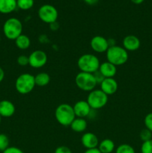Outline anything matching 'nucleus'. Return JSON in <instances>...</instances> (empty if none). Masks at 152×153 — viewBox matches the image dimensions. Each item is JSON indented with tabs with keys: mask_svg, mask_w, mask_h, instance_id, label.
<instances>
[{
	"mask_svg": "<svg viewBox=\"0 0 152 153\" xmlns=\"http://www.w3.org/2000/svg\"><path fill=\"white\" fill-rule=\"evenodd\" d=\"M55 116L58 123L63 126H70L76 117L73 107L67 103H63L56 108Z\"/></svg>",
	"mask_w": 152,
	"mask_h": 153,
	"instance_id": "obj_1",
	"label": "nucleus"
},
{
	"mask_svg": "<svg viewBox=\"0 0 152 153\" xmlns=\"http://www.w3.org/2000/svg\"><path fill=\"white\" fill-rule=\"evenodd\" d=\"M77 67L80 72L93 74L98 71L100 67V61L96 55L86 53L82 55L77 59Z\"/></svg>",
	"mask_w": 152,
	"mask_h": 153,
	"instance_id": "obj_2",
	"label": "nucleus"
},
{
	"mask_svg": "<svg viewBox=\"0 0 152 153\" xmlns=\"http://www.w3.org/2000/svg\"><path fill=\"white\" fill-rule=\"evenodd\" d=\"M107 61L115 66H121L125 64L128 60V51L124 49L123 46H110L106 52Z\"/></svg>",
	"mask_w": 152,
	"mask_h": 153,
	"instance_id": "obj_3",
	"label": "nucleus"
},
{
	"mask_svg": "<svg viewBox=\"0 0 152 153\" xmlns=\"http://www.w3.org/2000/svg\"><path fill=\"white\" fill-rule=\"evenodd\" d=\"M22 23L19 19L11 17L7 19L3 25V33L9 40H15L22 34Z\"/></svg>",
	"mask_w": 152,
	"mask_h": 153,
	"instance_id": "obj_4",
	"label": "nucleus"
},
{
	"mask_svg": "<svg viewBox=\"0 0 152 153\" xmlns=\"http://www.w3.org/2000/svg\"><path fill=\"white\" fill-rule=\"evenodd\" d=\"M36 86L34 76L30 73L19 75L15 82V88L19 94L25 95L31 93Z\"/></svg>",
	"mask_w": 152,
	"mask_h": 153,
	"instance_id": "obj_5",
	"label": "nucleus"
},
{
	"mask_svg": "<svg viewBox=\"0 0 152 153\" xmlns=\"http://www.w3.org/2000/svg\"><path fill=\"white\" fill-rule=\"evenodd\" d=\"M75 85L77 88L83 91L90 92L95 89L97 85L96 80L92 73L80 72L75 76Z\"/></svg>",
	"mask_w": 152,
	"mask_h": 153,
	"instance_id": "obj_6",
	"label": "nucleus"
},
{
	"mask_svg": "<svg viewBox=\"0 0 152 153\" xmlns=\"http://www.w3.org/2000/svg\"><path fill=\"white\" fill-rule=\"evenodd\" d=\"M86 101L91 109L98 110L107 105L108 102V96L104 94L101 89H94L89 93Z\"/></svg>",
	"mask_w": 152,
	"mask_h": 153,
	"instance_id": "obj_7",
	"label": "nucleus"
},
{
	"mask_svg": "<svg viewBox=\"0 0 152 153\" xmlns=\"http://www.w3.org/2000/svg\"><path fill=\"white\" fill-rule=\"evenodd\" d=\"M38 16L45 23L52 24L58 19V11L52 4H43L39 8Z\"/></svg>",
	"mask_w": 152,
	"mask_h": 153,
	"instance_id": "obj_8",
	"label": "nucleus"
},
{
	"mask_svg": "<svg viewBox=\"0 0 152 153\" xmlns=\"http://www.w3.org/2000/svg\"><path fill=\"white\" fill-rule=\"evenodd\" d=\"M29 65L35 69L42 68L48 61L47 54L43 50H35L31 52L28 56Z\"/></svg>",
	"mask_w": 152,
	"mask_h": 153,
	"instance_id": "obj_9",
	"label": "nucleus"
},
{
	"mask_svg": "<svg viewBox=\"0 0 152 153\" xmlns=\"http://www.w3.org/2000/svg\"><path fill=\"white\" fill-rule=\"evenodd\" d=\"M90 46L91 49L97 53L106 52L110 47L107 39L101 35H96L91 39Z\"/></svg>",
	"mask_w": 152,
	"mask_h": 153,
	"instance_id": "obj_10",
	"label": "nucleus"
},
{
	"mask_svg": "<svg viewBox=\"0 0 152 153\" xmlns=\"http://www.w3.org/2000/svg\"><path fill=\"white\" fill-rule=\"evenodd\" d=\"M72 107L76 117H86L90 114L92 110L86 100H79Z\"/></svg>",
	"mask_w": 152,
	"mask_h": 153,
	"instance_id": "obj_11",
	"label": "nucleus"
},
{
	"mask_svg": "<svg viewBox=\"0 0 152 153\" xmlns=\"http://www.w3.org/2000/svg\"><path fill=\"white\" fill-rule=\"evenodd\" d=\"M101 90L107 94V96H110L114 94L117 91L119 85L116 79L113 78H105L102 82L100 84Z\"/></svg>",
	"mask_w": 152,
	"mask_h": 153,
	"instance_id": "obj_12",
	"label": "nucleus"
},
{
	"mask_svg": "<svg viewBox=\"0 0 152 153\" xmlns=\"http://www.w3.org/2000/svg\"><path fill=\"white\" fill-rule=\"evenodd\" d=\"M140 44L141 43H140L139 39L137 36L133 35V34L127 35L126 37H124L122 40L123 48L130 52H134L139 49V48L140 47Z\"/></svg>",
	"mask_w": 152,
	"mask_h": 153,
	"instance_id": "obj_13",
	"label": "nucleus"
},
{
	"mask_svg": "<svg viewBox=\"0 0 152 153\" xmlns=\"http://www.w3.org/2000/svg\"><path fill=\"white\" fill-rule=\"evenodd\" d=\"M82 145L86 148V149H94V148H98V138L94 133L92 132H86L82 135L80 139Z\"/></svg>",
	"mask_w": 152,
	"mask_h": 153,
	"instance_id": "obj_14",
	"label": "nucleus"
},
{
	"mask_svg": "<svg viewBox=\"0 0 152 153\" xmlns=\"http://www.w3.org/2000/svg\"><path fill=\"white\" fill-rule=\"evenodd\" d=\"M16 108L13 103L9 100L0 101V115L1 117H10L14 114Z\"/></svg>",
	"mask_w": 152,
	"mask_h": 153,
	"instance_id": "obj_15",
	"label": "nucleus"
},
{
	"mask_svg": "<svg viewBox=\"0 0 152 153\" xmlns=\"http://www.w3.org/2000/svg\"><path fill=\"white\" fill-rule=\"evenodd\" d=\"M98 70L104 76V78H113L117 73L116 66L111 64L109 61L101 63L100 64Z\"/></svg>",
	"mask_w": 152,
	"mask_h": 153,
	"instance_id": "obj_16",
	"label": "nucleus"
},
{
	"mask_svg": "<svg viewBox=\"0 0 152 153\" xmlns=\"http://www.w3.org/2000/svg\"><path fill=\"white\" fill-rule=\"evenodd\" d=\"M16 7V0H0V13L3 14L12 13Z\"/></svg>",
	"mask_w": 152,
	"mask_h": 153,
	"instance_id": "obj_17",
	"label": "nucleus"
},
{
	"mask_svg": "<svg viewBox=\"0 0 152 153\" xmlns=\"http://www.w3.org/2000/svg\"><path fill=\"white\" fill-rule=\"evenodd\" d=\"M72 130L75 132L81 133L83 132L87 128V122L84 118L75 117L70 125Z\"/></svg>",
	"mask_w": 152,
	"mask_h": 153,
	"instance_id": "obj_18",
	"label": "nucleus"
},
{
	"mask_svg": "<svg viewBox=\"0 0 152 153\" xmlns=\"http://www.w3.org/2000/svg\"><path fill=\"white\" fill-rule=\"evenodd\" d=\"M98 149L101 153H112L115 150V143L110 139H104L98 143Z\"/></svg>",
	"mask_w": 152,
	"mask_h": 153,
	"instance_id": "obj_19",
	"label": "nucleus"
},
{
	"mask_svg": "<svg viewBox=\"0 0 152 153\" xmlns=\"http://www.w3.org/2000/svg\"><path fill=\"white\" fill-rule=\"evenodd\" d=\"M15 44L18 49L21 50H25L31 46V40L28 36L22 34L15 40Z\"/></svg>",
	"mask_w": 152,
	"mask_h": 153,
	"instance_id": "obj_20",
	"label": "nucleus"
},
{
	"mask_svg": "<svg viewBox=\"0 0 152 153\" xmlns=\"http://www.w3.org/2000/svg\"><path fill=\"white\" fill-rule=\"evenodd\" d=\"M34 80H35V84L37 86L45 87L49 85L51 78L48 73H40L34 76Z\"/></svg>",
	"mask_w": 152,
	"mask_h": 153,
	"instance_id": "obj_21",
	"label": "nucleus"
},
{
	"mask_svg": "<svg viewBox=\"0 0 152 153\" xmlns=\"http://www.w3.org/2000/svg\"><path fill=\"white\" fill-rule=\"evenodd\" d=\"M17 7L21 10H27L31 9L34 4V0H16Z\"/></svg>",
	"mask_w": 152,
	"mask_h": 153,
	"instance_id": "obj_22",
	"label": "nucleus"
},
{
	"mask_svg": "<svg viewBox=\"0 0 152 153\" xmlns=\"http://www.w3.org/2000/svg\"><path fill=\"white\" fill-rule=\"evenodd\" d=\"M116 153H136V152L132 146L127 143H123L116 148Z\"/></svg>",
	"mask_w": 152,
	"mask_h": 153,
	"instance_id": "obj_23",
	"label": "nucleus"
},
{
	"mask_svg": "<svg viewBox=\"0 0 152 153\" xmlns=\"http://www.w3.org/2000/svg\"><path fill=\"white\" fill-rule=\"evenodd\" d=\"M9 143L8 137L5 134H0V152H4L9 147Z\"/></svg>",
	"mask_w": 152,
	"mask_h": 153,
	"instance_id": "obj_24",
	"label": "nucleus"
},
{
	"mask_svg": "<svg viewBox=\"0 0 152 153\" xmlns=\"http://www.w3.org/2000/svg\"><path fill=\"white\" fill-rule=\"evenodd\" d=\"M139 137L143 142L148 141L152 139V132L148 128H144L139 133Z\"/></svg>",
	"mask_w": 152,
	"mask_h": 153,
	"instance_id": "obj_25",
	"label": "nucleus"
},
{
	"mask_svg": "<svg viewBox=\"0 0 152 153\" xmlns=\"http://www.w3.org/2000/svg\"><path fill=\"white\" fill-rule=\"evenodd\" d=\"M142 153H152V139L148 141L143 142L141 146Z\"/></svg>",
	"mask_w": 152,
	"mask_h": 153,
	"instance_id": "obj_26",
	"label": "nucleus"
},
{
	"mask_svg": "<svg viewBox=\"0 0 152 153\" xmlns=\"http://www.w3.org/2000/svg\"><path fill=\"white\" fill-rule=\"evenodd\" d=\"M17 64L21 67H25L27 65H29V58L28 56L25 55H19L17 58Z\"/></svg>",
	"mask_w": 152,
	"mask_h": 153,
	"instance_id": "obj_27",
	"label": "nucleus"
},
{
	"mask_svg": "<svg viewBox=\"0 0 152 153\" xmlns=\"http://www.w3.org/2000/svg\"><path fill=\"white\" fill-rule=\"evenodd\" d=\"M144 123L145 126V128L150 130L152 132V112L146 115L144 119Z\"/></svg>",
	"mask_w": 152,
	"mask_h": 153,
	"instance_id": "obj_28",
	"label": "nucleus"
},
{
	"mask_svg": "<svg viewBox=\"0 0 152 153\" xmlns=\"http://www.w3.org/2000/svg\"><path fill=\"white\" fill-rule=\"evenodd\" d=\"M55 153H72V150L66 146H60L57 147L55 150Z\"/></svg>",
	"mask_w": 152,
	"mask_h": 153,
	"instance_id": "obj_29",
	"label": "nucleus"
},
{
	"mask_svg": "<svg viewBox=\"0 0 152 153\" xmlns=\"http://www.w3.org/2000/svg\"><path fill=\"white\" fill-rule=\"evenodd\" d=\"M2 153H24L23 151L16 146H9L7 149L2 152Z\"/></svg>",
	"mask_w": 152,
	"mask_h": 153,
	"instance_id": "obj_30",
	"label": "nucleus"
},
{
	"mask_svg": "<svg viewBox=\"0 0 152 153\" xmlns=\"http://www.w3.org/2000/svg\"><path fill=\"white\" fill-rule=\"evenodd\" d=\"M93 76H94V77H95V80H96L97 85H98V84L100 85V84H101V82L104 81V79H105V78L104 77V76H103V75L100 73L99 70H98V71H96L95 73H94Z\"/></svg>",
	"mask_w": 152,
	"mask_h": 153,
	"instance_id": "obj_31",
	"label": "nucleus"
},
{
	"mask_svg": "<svg viewBox=\"0 0 152 153\" xmlns=\"http://www.w3.org/2000/svg\"><path fill=\"white\" fill-rule=\"evenodd\" d=\"M83 153H101L100 152L98 148H94V149H86Z\"/></svg>",
	"mask_w": 152,
	"mask_h": 153,
	"instance_id": "obj_32",
	"label": "nucleus"
},
{
	"mask_svg": "<svg viewBox=\"0 0 152 153\" xmlns=\"http://www.w3.org/2000/svg\"><path fill=\"white\" fill-rule=\"evenodd\" d=\"M83 1L89 5H94V4H97L99 0H83Z\"/></svg>",
	"mask_w": 152,
	"mask_h": 153,
	"instance_id": "obj_33",
	"label": "nucleus"
},
{
	"mask_svg": "<svg viewBox=\"0 0 152 153\" xmlns=\"http://www.w3.org/2000/svg\"><path fill=\"white\" fill-rule=\"evenodd\" d=\"M4 71L1 67H0V83L4 80Z\"/></svg>",
	"mask_w": 152,
	"mask_h": 153,
	"instance_id": "obj_34",
	"label": "nucleus"
},
{
	"mask_svg": "<svg viewBox=\"0 0 152 153\" xmlns=\"http://www.w3.org/2000/svg\"><path fill=\"white\" fill-rule=\"evenodd\" d=\"M131 1L136 4H140L144 1V0H131Z\"/></svg>",
	"mask_w": 152,
	"mask_h": 153,
	"instance_id": "obj_35",
	"label": "nucleus"
},
{
	"mask_svg": "<svg viewBox=\"0 0 152 153\" xmlns=\"http://www.w3.org/2000/svg\"><path fill=\"white\" fill-rule=\"evenodd\" d=\"M1 116L0 115V123H1Z\"/></svg>",
	"mask_w": 152,
	"mask_h": 153,
	"instance_id": "obj_36",
	"label": "nucleus"
},
{
	"mask_svg": "<svg viewBox=\"0 0 152 153\" xmlns=\"http://www.w3.org/2000/svg\"><path fill=\"white\" fill-rule=\"evenodd\" d=\"M0 42H1V37H0Z\"/></svg>",
	"mask_w": 152,
	"mask_h": 153,
	"instance_id": "obj_37",
	"label": "nucleus"
}]
</instances>
